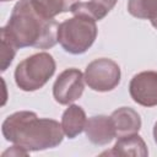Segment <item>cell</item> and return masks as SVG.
Segmentation results:
<instances>
[{
    "mask_svg": "<svg viewBox=\"0 0 157 157\" xmlns=\"http://www.w3.org/2000/svg\"><path fill=\"white\" fill-rule=\"evenodd\" d=\"M2 2H5V1H11V0H1Z\"/></svg>",
    "mask_w": 157,
    "mask_h": 157,
    "instance_id": "ac0fdd59",
    "label": "cell"
},
{
    "mask_svg": "<svg viewBox=\"0 0 157 157\" xmlns=\"http://www.w3.org/2000/svg\"><path fill=\"white\" fill-rule=\"evenodd\" d=\"M115 135L118 137L130 134H137L141 129V118L139 113L130 107H121L110 115Z\"/></svg>",
    "mask_w": 157,
    "mask_h": 157,
    "instance_id": "9c48e42d",
    "label": "cell"
},
{
    "mask_svg": "<svg viewBox=\"0 0 157 157\" xmlns=\"http://www.w3.org/2000/svg\"><path fill=\"white\" fill-rule=\"evenodd\" d=\"M6 141L18 145L27 151H44L63 142L61 124L54 119L38 118L34 112L20 110L10 114L1 125Z\"/></svg>",
    "mask_w": 157,
    "mask_h": 157,
    "instance_id": "7a4b0ae2",
    "label": "cell"
},
{
    "mask_svg": "<svg viewBox=\"0 0 157 157\" xmlns=\"http://www.w3.org/2000/svg\"><path fill=\"white\" fill-rule=\"evenodd\" d=\"M128 11L134 17L148 20L157 29V0H129Z\"/></svg>",
    "mask_w": 157,
    "mask_h": 157,
    "instance_id": "4fadbf2b",
    "label": "cell"
},
{
    "mask_svg": "<svg viewBox=\"0 0 157 157\" xmlns=\"http://www.w3.org/2000/svg\"><path fill=\"white\" fill-rule=\"evenodd\" d=\"M86 113L82 107L71 104L69 105L61 117V128L64 134L69 139H75L77 135H80L86 126Z\"/></svg>",
    "mask_w": 157,
    "mask_h": 157,
    "instance_id": "8fae6325",
    "label": "cell"
},
{
    "mask_svg": "<svg viewBox=\"0 0 157 157\" xmlns=\"http://www.w3.org/2000/svg\"><path fill=\"white\" fill-rule=\"evenodd\" d=\"M85 90V76L75 67L64 70L56 77L53 85V97L63 105L70 104L78 99Z\"/></svg>",
    "mask_w": 157,
    "mask_h": 157,
    "instance_id": "8992f818",
    "label": "cell"
},
{
    "mask_svg": "<svg viewBox=\"0 0 157 157\" xmlns=\"http://www.w3.org/2000/svg\"><path fill=\"white\" fill-rule=\"evenodd\" d=\"M86 85L97 92H108L114 90L120 82L119 65L108 58H99L91 61L85 70Z\"/></svg>",
    "mask_w": 157,
    "mask_h": 157,
    "instance_id": "5b68a950",
    "label": "cell"
},
{
    "mask_svg": "<svg viewBox=\"0 0 157 157\" xmlns=\"http://www.w3.org/2000/svg\"><path fill=\"white\" fill-rule=\"evenodd\" d=\"M56 64L54 58L45 52L36 53L23 59L15 69V82L26 92L42 88L54 75Z\"/></svg>",
    "mask_w": 157,
    "mask_h": 157,
    "instance_id": "277c9868",
    "label": "cell"
},
{
    "mask_svg": "<svg viewBox=\"0 0 157 157\" xmlns=\"http://www.w3.org/2000/svg\"><path fill=\"white\" fill-rule=\"evenodd\" d=\"M129 93L134 102L142 107L157 105V71H142L132 76Z\"/></svg>",
    "mask_w": 157,
    "mask_h": 157,
    "instance_id": "52a82bcc",
    "label": "cell"
},
{
    "mask_svg": "<svg viewBox=\"0 0 157 157\" xmlns=\"http://www.w3.org/2000/svg\"><path fill=\"white\" fill-rule=\"evenodd\" d=\"M153 139H155V142L157 144V121L153 125Z\"/></svg>",
    "mask_w": 157,
    "mask_h": 157,
    "instance_id": "e0dca14e",
    "label": "cell"
},
{
    "mask_svg": "<svg viewBox=\"0 0 157 157\" xmlns=\"http://www.w3.org/2000/svg\"><path fill=\"white\" fill-rule=\"evenodd\" d=\"M0 38H1V52H0V59H1V71H6L7 67L11 65L16 52H17V47L11 42V39L4 34L2 32H0Z\"/></svg>",
    "mask_w": 157,
    "mask_h": 157,
    "instance_id": "9a60e30c",
    "label": "cell"
},
{
    "mask_svg": "<svg viewBox=\"0 0 157 157\" xmlns=\"http://www.w3.org/2000/svg\"><path fill=\"white\" fill-rule=\"evenodd\" d=\"M102 155L146 157L148 155V150L145 141L139 134H130V135L120 136L115 142L114 147L110 151L103 152Z\"/></svg>",
    "mask_w": 157,
    "mask_h": 157,
    "instance_id": "30bf717a",
    "label": "cell"
},
{
    "mask_svg": "<svg viewBox=\"0 0 157 157\" xmlns=\"http://www.w3.org/2000/svg\"><path fill=\"white\" fill-rule=\"evenodd\" d=\"M97 38L96 21L85 15L75 13L65 20L58 28V42L70 54L78 55L87 52Z\"/></svg>",
    "mask_w": 157,
    "mask_h": 157,
    "instance_id": "3957f363",
    "label": "cell"
},
{
    "mask_svg": "<svg viewBox=\"0 0 157 157\" xmlns=\"http://www.w3.org/2000/svg\"><path fill=\"white\" fill-rule=\"evenodd\" d=\"M7 155H10V156H27V155H29V151H27L26 148L18 146V145H13L10 150H7L2 153V156H7Z\"/></svg>",
    "mask_w": 157,
    "mask_h": 157,
    "instance_id": "2e32d148",
    "label": "cell"
},
{
    "mask_svg": "<svg viewBox=\"0 0 157 157\" xmlns=\"http://www.w3.org/2000/svg\"><path fill=\"white\" fill-rule=\"evenodd\" d=\"M58 28L56 20L42 15L31 0H20L0 32L6 34L17 48L49 49L58 43Z\"/></svg>",
    "mask_w": 157,
    "mask_h": 157,
    "instance_id": "6da1fadb",
    "label": "cell"
},
{
    "mask_svg": "<svg viewBox=\"0 0 157 157\" xmlns=\"http://www.w3.org/2000/svg\"><path fill=\"white\" fill-rule=\"evenodd\" d=\"M118 0H88V1H77L72 7L71 11L75 13H85L92 17L94 21L103 20L108 12L115 6Z\"/></svg>",
    "mask_w": 157,
    "mask_h": 157,
    "instance_id": "7c38bea8",
    "label": "cell"
},
{
    "mask_svg": "<svg viewBox=\"0 0 157 157\" xmlns=\"http://www.w3.org/2000/svg\"><path fill=\"white\" fill-rule=\"evenodd\" d=\"M85 132L87 139L98 146L108 145L117 136L110 117L107 115H93L87 119Z\"/></svg>",
    "mask_w": 157,
    "mask_h": 157,
    "instance_id": "ba28073f",
    "label": "cell"
},
{
    "mask_svg": "<svg viewBox=\"0 0 157 157\" xmlns=\"http://www.w3.org/2000/svg\"><path fill=\"white\" fill-rule=\"evenodd\" d=\"M33 6L44 16L55 18V16L71 11L77 0H31Z\"/></svg>",
    "mask_w": 157,
    "mask_h": 157,
    "instance_id": "5bb4252c",
    "label": "cell"
}]
</instances>
